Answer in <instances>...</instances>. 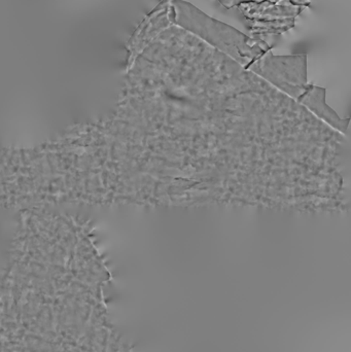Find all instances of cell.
<instances>
[{
	"label": "cell",
	"mask_w": 351,
	"mask_h": 352,
	"mask_svg": "<svg viewBox=\"0 0 351 352\" xmlns=\"http://www.w3.org/2000/svg\"><path fill=\"white\" fill-rule=\"evenodd\" d=\"M173 25L191 33L245 69L271 51L268 41L256 39L238 29L208 16L185 0H171Z\"/></svg>",
	"instance_id": "1"
},
{
	"label": "cell",
	"mask_w": 351,
	"mask_h": 352,
	"mask_svg": "<svg viewBox=\"0 0 351 352\" xmlns=\"http://www.w3.org/2000/svg\"><path fill=\"white\" fill-rule=\"evenodd\" d=\"M247 70L296 101L309 85L306 54L276 56L269 51Z\"/></svg>",
	"instance_id": "2"
},
{
	"label": "cell",
	"mask_w": 351,
	"mask_h": 352,
	"mask_svg": "<svg viewBox=\"0 0 351 352\" xmlns=\"http://www.w3.org/2000/svg\"><path fill=\"white\" fill-rule=\"evenodd\" d=\"M173 25L171 0H161L158 6L144 16L128 43V66L157 38L163 31Z\"/></svg>",
	"instance_id": "3"
},
{
	"label": "cell",
	"mask_w": 351,
	"mask_h": 352,
	"mask_svg": "<svg viewBox=\"0 0 351 352\" xmlns=\"http://www.w3.org/2000/svg\"><path fill=\"white\" fill-rule=\"evenodd\" d=\"M249 21H278L295 19L303 12L304 6H297L292 0H263L245 2L237 6Z\"/></svg>",
	"instance_id": "4"
},
{
	"label": "cell",
	"mask_w": 351,
	"mask_h": 352,
	"mask_svg": "<svg viewBox=\"0 0 351 352\" xmlns=\"http://www.w3.org/2000/svg\"><path fill=\"white\" fill-rule=\"evenodd\" d=\"M297 102L307 107L317 118L325 121L328 125L346 134L350 127V118L342 119L327 103V90L323 87L308 85L305 92L299 97Z\"/></svg>",
	"instance_id": "5"
},
{
	"label": "cell",
	"mask_w": 351,
	"mask_h": 352,
	"mask_svg": "<svg viewBox=\"0 0 351 352\" xmlns=\"http://www.w3.org/2000/svg\"><path fill=\"white\" fill-rule=\"evenodd\" d=\"M249 36L267 41L268 37L288 32L295 27V19L278 21H249Z\"/></svg>",
	"instance_id": "6"
},
{
	"label": "cell",
	"mask_w": 351,
	"mask_h": 352,
	"mask_svg": "<svg viewBox=\"0 0 351 352\" xmlns=\"http://www.w3.org/2000/svg\"><path fill=\"white\" fill-rule=\"evenodd\" d=\"M218 3L222 4L227 10H231V8H235V6L237 8V6L245 3V2H259L263 1V0H218Z\"/></svg>",
	"instance_id": "7"
}]
</instances>
